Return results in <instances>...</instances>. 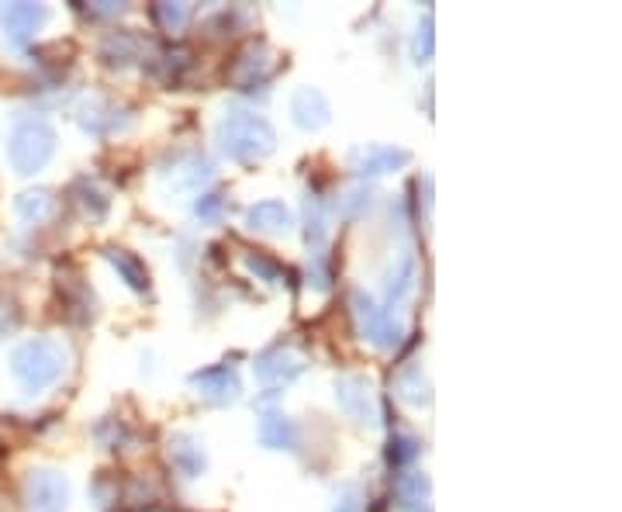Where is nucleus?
Wrapping results in <instances>:
<instances>
[{
    "label": "nucleus",
    "instance_id": "nucleus-27",
    "mask_svg": "<svg viewBox=\"0 0 622 512\" xmlns=\"http://www.w3.org/2000/svg\"><path fill=\"white\" fill-rule=\"evenodd\" d=\"M415 457H419V439H412V436H391L388 460L395 464V468H404V464H412Z\"/></svg>",
    "mask_w": 622,
    "mask_h": 512
},
{
    "label": "nucleus",
    "instance_id": "nucleus-2",
    "mask_svg": "<svg viewBox=\"0 0 622 512\" xmlns=\"http://www.w3.org/2000/svg\"><path fill=\"white\" fill-rule=\"evenodd\" d=\"M66 364H69L66 346L49 340V336L21 343L18 350L11 354V370H14V378L21 381V388H25V391L53 388L66 375Z\"/></svg>",
    "mask_w": 622,
    "mask_h": 512
},
{
    "label": "nucleus",
    "instance_id": "nucleus-9",
    "mask_svg": "<svg viewBox=\"0 0 622 512\" xmlns=\"http://www.w3.org/2000/svg\"><path fill=\"white\" fill-rule=\"evenodd\" d=\"M190 385L198 388L201 399L214 402V405H229L238 399V391H243V385H238V375H235V367L229 364H214V367H204L198 370L195 378H190Z\"/></svg>",
    "mask_w": 622,
    "mask_h": 512
},
{
    "label": "nucleus",
    "instance_id": "nucleus-20",
    "mask_svg": "<svg viewBox=\"0 0 622 512\" xmlns=\"http://www.w3.org/2000/svg\"><path fill=\"white\" fill-rule=\"evenodd\" d=\"M304 240H308V249L315 253V256L325 253L329 225H325V208H322L319 194H308L304 198Z\"/></svg>",
    "mask_w": 622,
    "mask_h": 512
},
{
    "label": "nucleus",
    "instance_id": "nucleus-10",
    "mask_svg": "<svg viewBox=\"0 0 622 512\" xmlns=\"http://www.w3.org/2000/svg\"><path fill=\"white\" fill-rule=\"evenodd\" d=\"M291 119L298 129L304 132H319L332 122V108H329V98L315 87H298L295 98H291Z\"/></svg>",
    "mask_w": 622,
    "mask_h": 512
},
{
    "label": "nucleus",
    "instance_id": "nucleus-11",
    "mask_svg": "<svg viewBox=\"0 0 622 512\" xmlns=\"http://www.w3.org/2000/svg\"><path fill=\"white\" fill-rule=\"evenodd\" d=\"M246 225L259 236H287L295 232V215L284 201H259L246 212Z\"/></svg>",
    "mask_w": 622,
    "mask_h": 512
},
{
    "label": "nucleus",
    "instance_id": "nucleus-14",
    "mask_svg": "<svg viewBox=\"0 0 622 512\" xmlns=\"http://www.w3.org/2000/svg\"><path fill=\"white\" fill-rule=\"evenodd\" d=\"M415 256L412 253H401L398 264L388 270V288H385V305L391 312H398V305H404V298H409L415 291Z\"/></svg>",
    "mask_w": 622,
    "mask_h": 512
},
{
    "label": "nucleus",
    "instance_id": "nucleus-28",
    "mask_svg": "<svg viewBox=\"0 0 622 512\" xmlns=\"http://www.w3.org/2000/svg\"><path fill=\"white\" fill-rule=\"evenodd\" d=\"M225 194H201L198 204H195V215L201 222H222L225 219Z\"/></svg>",
    "mask_w": 622,
    "mask_h": 512
},
{
    "label": "nucleus",
    "instance_id": "nucleus-18",
    "mask_svg": "<svg viewBox=\"0 0 622 512\" xmlns=\"http://www.w3.org/2000/svg\"><path fill=\"white\" fill-rule=\"evenodd\" d=\"M104 256H108V264L118 270V277H122V281H125L135 294H146V291H149V270H146V264H142L135 253L111 246V249H104Z\"/></svg>",
    "mask_w": 622,
    "mask_h": 512
},
{
    "label": "nucleus",
    "instance_id": "nucleus-22",
    "mask_svg": "<svg viewBox=\"0 0 622 512\" xmlns=\"http://www.w3.org/2000/svg\"><path fill=\"white\" fill-rule=\"evenodd\" d=\"M398 394H401L404 402H412V405H429V402H433V388H429L422 367L401 370V375H398Z\"/></svg>",
    "mask_w": 622,
    "mask_h": 512
},
{
    "label": "nucleus",
    "instance_id": "nucleus-1",
    "mask_svg": "<svg viewBox=\"0 0 622 512\" xmlns=\"http://www.w3.org/2000/svg\"><path fill=\"white\" fill-rule=\"evenodd\" d=\"M214 135H219V146L232 163H259V159H267L277 146L274 125L263 119V114L246 111V108L225 111V119L219 122Z\"/></svg>",
    "mask_w": 622,
    "mask_h": 512
},
{
    "label": "nucleus",
    "instance_id": "nucleus-16",
    "mask_svg": "<svg viewBox=\"0 0 622 512\" xmlns=\"http://www.w3.org/2000/svg\"><path fill=\"white\" fill-rule=\"evenodd\" d=\"M259 439L270 450H298V426L284 412H263Z\"/></svg>",
    "mask_w": 622,
    "mask_h": 512
},
{
    "label": "nucleus",
    "instance_id": "nucleus-23",
    "mask_svg": "<svg viewBox=\"0 0 622 512\" xmlns=\"http://www.w3.org/2000/svg\"><path fill=\"white\" fill-rule=\"evenodd\" d=\"M190 4H156V11H153V18L159 21V29L163 32H184L187 25H190Z\"/></svg>",
    "mask_w": 622,
    "mask_h": 512
},
{
    "label": "nucleus",
    "instance_id": "nucleus-3",
    "mask_svg": "<svg viewBox=\"0 0 622 512\" xmlns=\"http://www.w3.org/2000/svg\"><path fill=\"white\" fill-rule=\"evenodd\" d=\"M56 153V129L42 119H25L18 122L11 138H8V159L18 174H38L45 163Z\"/></svg>",
    "mask_w": 622,
    "mask_h": 512
},
{
    "label": "nucleus",
    "instance_id": "nucleus-31",
    "mask_svg": "<svg viewBox=\"0 0 622 512\" xmlns=\"http://www.w3.org/2000/svg\"><path fill=\"white\" fill-rule=\"evenodd\" d=\"M401 512H433V505H429V499H425V502H412V505H401Z\"/></svg>",
    "mask_w": 622,
    "mask_h": 512
},
{
    "label": "nucleus",
    "instance_id": "nucleus-21",
    "mask_svg": "<svg viewBox=\"0 0 622 512\" xmlns=\"http://www.w3.org/2000/svg\"><path fill=\"white\" fill-rule=\"evenodd\" d=\"M14 212L25 219L29 225H38V222H45L53 212H56V198H53V191H25L18 201H14Z\"/></svg>",
    "mask_w": 622,
    "mask_h": 512
},
{
    "label": "nucleus",
    "instance_id": "nucleus-4",
    "mask_svg": "<svg viewBox=\"0 0 622 512\" xmlns=\"http://www.w3.org/2000/svg\"><path fill=\"white\" fill-rule=\"evenodd\" d=\"M349 305H353V319H356V333H360L370 346H377V350H395L401 343L404 322L398 312L380 305V301L370 298L367 291H353Z\"/></svg>",
    "mask_w": 622,
    "mask_h": 512
},
{
    "label": "nucleus",
    "instance_id": "nucleus-7",
    "mask_svg": "<svg viewBox=\"0 0 622 512\" xmlns=\"http://www.w3.org/2000/svg\"><path fill=\"white\" fill-rule=\"evenodd\" d=\"M336 402L340 409L360 426H374L377 423V402H374V388L367 378L360 375H343L336 381Z\"/></svg>",
    "mask_w": 622,
    "mask_h": 512
},
{
    "label": "nucleus",
    "instance_id": "nucleus-17",
    "mask_svg": "<svg viewBox=\"0 0 622 512\" xmlns=\"http://www.w3.org/2000/svg\"><path fill=\"white\" fill-rule=\"evenodd\" d=\"M80 125L84 132L90 135H111L118 129H125V119H122V111H118L114 104L101 101V98H93L80 108Z\"/></svg>",
    "mask_w": 622,
    "mask_h": 512
},
{
    "label": "nucleus",
    "instance_id": "nucleus-19",
    "mask_svg": "<svg viewBox=\"0 0 622 512\" xmlns=\"http://www.w3.org/2000/svg\"><path fill=\"white\" fill-rule=\"evenodd\" d=\"M267 66H270V53H267V45H249V49L238 56V63L232 66V80L249 90L263 74H267Z\"/></svg>",
    "mask_w": 622,
    "mask_h": 512
},
{
    "label": "nucleus",
    "instance_id": "nucleus-29",
    "mask_svg": "<svg viewBox=\"0 0 622 512\" xmlns=\"http://www.w3.org/2000/svg\"><path fill=\"white\" fill-rule=\"evenodd\" d=\"M332 512H364V496L356 485H343L340 496H336V505H332Z\"/></svg>",
    "mask_w": 622,
    "mask_h": 512
},
{
    "label": "nucleus",
    "instance_id": "nucleus-6",
    "mask_svg": "<svg viewBox=\"0 0 622 512\" xmlns=\"http://www.w3.org/2000/svg\"><path fill=\"white\" fill-rule=\"evenodd\" d=\"M69 509V485L63 475L42 468L25 481V512H66Z\"/></svg>",
    "mask_w": 622,
    "mask_h": 512
},
{
    "label": "nucleus",
    "instance_id": "nucleus-8",
    "mask_svg": "<svg viewBox=\"0 0 622 512\" xmlns=\"http://www.w3.org/2000/svg\"><path fill=\"white\" fill-rule=\"evenodd\" d=\"M412 153L409 149H398V146H364L353 153V170L360 177H385V174H398L401 167H409Z\"/></svg>",
    "mask_w": 622,
    "mask_h": 512
},
{
    "label": "nucleus",
    "instance_id": "nucleus-15",
    "mask_svg": "<svg viewBox=\"0 0 622 512\" xmlns=\"http://www.w3.org/2000/svg\"><path fill=\"white\" fill-rule=\"evenodd\" d=\"M166 177H170L177 191H198L201 183H208L214 177V163L204 159L201 153H187L184 159H177V167Z\"/></svg>",
    "mask_w": 622,
    "mask_h": 512
},
{
    "label": "nucleus",
    "instance_id": "nucleus-24",
    "mask_svg": "<svg viewBox=\"0 0 622 512\" xmlns=\"http://www.w3.org/2000/svg\"><path fill=\"white\" fill-rule=\"evenodd\" d=\"M246 270L256 274L259 281H267V285H284V267L277 260H270L267 253H246Z\"/></svg>",
    "mask_w": 622,
    "mask_h": 512
},
{
    "label": "nucleus",
    "instance_id": "nucleus-5",
    "mask_svg": "<svg viewBox=\"0 0 622 512\" xmlns=\"http://www.w3.org/2000/svg\"><path fill=\"white\" fill-rule=\"evenodd\" d=\"M253 370L263 388H287L304 375L308 360L298 350H291V346H270V350H263L256 357Z\"/></svg>",
    "mask_w": 622,
    "mask_h": 512
},
{
    "label": "nucleus",
    "instance_id": "nucleus-12",
    "mask_svg": "<svg viewBox=\"0 0 622 512\" xmlns=\"http://www.w3.org/2000/svg\"><path fill=\"white\" fill-rule=\"evenodd\" d=\"M49 18V11L45 8H35V4H8V8H0V29H4V35L11 42H29L42 21Z\"/></svg>",
    "mask_w": 622,
    "mask_h": 512
},
{
    "label": "nucleus",
    "instance_id": "nucleus-25",
    "mask_svg": "<svg viewBox=\"0 0 622 512\" xmlns=\"http://www.w3.org/2000/svg\"><path fill=\"white\" fill-rule=\"evenodd\" d=\"M80 188H84V194H80L84 212H87L93 222H101V219L108 215V198H104V191L98 188V183H90V180H84Z\"/></svg>",
    "mask_w": 622,
    "mask_h": 512
},
{
    "label": "nucleus",
    "instance_id": "nucleus-30",
    "mask_svg": "<svg viewBox=\"0 0 622 512\" xmlns=\"http://www.w3.org/2000/svg\"><path fill=\"white\" fill-rule=\"evenodd\" d=\"M11 330H14V319H11V315H8L4 309H0V340H4V336H8Z\"/></svg>",
    "mask_w": 622,
    "mask_h": 512
},
{
    "label": "nucleus",
    "instance_id": "nucleus-26",
    "mask_svg": "<svg viewBox=\"0 0 622 512\" xmlns=\"http://www.w3.org/2000/svg\"><path fill=\"white\" fill-rule=\"evenodd\" d=\"M412 49H415V59H419V63H429V59H433V53H436V38H433V14H425V18H422V25H419L415 38H412Z\"/></svg>",
    "mask_w": 622,
    "mask_h": 512
},
{
    "label": "nucleus",
    "instance_id": "nucleus-13",
    "mask_svg": "<svg viewBox=\"0 0 622 512\" xmlns=\"http://www.w3.org/2000/svg\"><path fill=\"white\" fill-rule=\"evenodd\" d=\"M166 450H170V464L184 478H201L208 471V454L195 436L177 433V436H170V447Z\"/></svg>",
    "mask_w": 622,
    "mask_h": 512
}]
</instances>
